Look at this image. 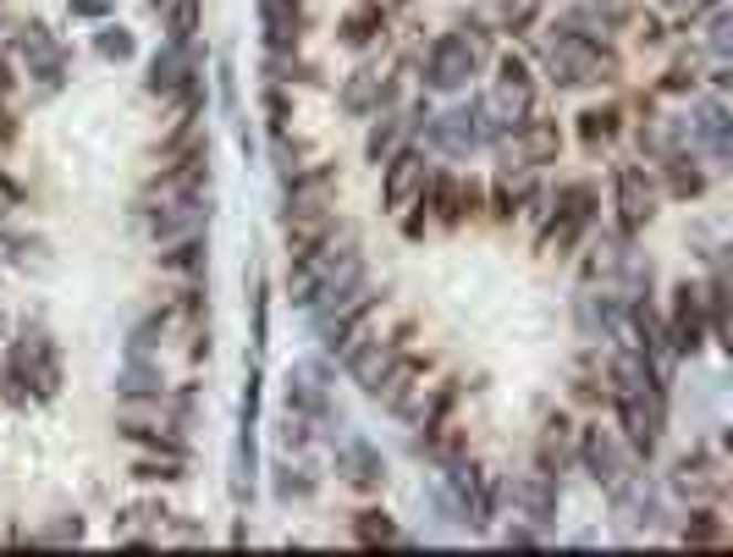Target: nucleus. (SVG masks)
<instances>
[{
  "label": "nucleus",
  "instance_id": "obj_1",
  "mask_svg": "<svg viewBox=\"0 0 733 557\" xmlns=\"http://www.w3.org/2000/svg\"><path fill=\"white\" fill-rule=\"evenodd\" d=\"M546 66H552V83H563V88H590V83H612L618 77V55L601 39L574 33V28H563L552 39Z\"/></svg>",
  "mask_w": 733,
  "mask_h": 557
},
{
  "label": "nucleus",
  "instance_id": "obj_2",
  "mask_svg": "<svg viewBox=\"0 0 733 557\" xmlns=\"http://www.w3.org/2000/svg\"><path fill=\"white\" fill-rule=\"evenodd\" d=\"M11 381L28 387L39 403H50L61 392V354H55V343L44 332H22L11 343Z\"/></svg>",
  "mask_w": 733,
  "mask_h": 557
},
{
  "label": "nucleus",
  "instance_id": "obj_3",
  "mask_svg": "<svg viewBox=\"0 0 733 557\" xmlns=\"http://www.w3.org/2000/svg\"><path fill=\"white\" fill-rule=\"evenodd\" d=\"M485 111H491L496 127H507V122L519 127L535 111V77H530V66L519 55H496V88H491Z\"/></svg>",
  "mask_w": 733,
  "mask_h": 557
},
{
  "label": "nucleus",
  "instance_id": "obj_4",
  "mask_svg": "<svg viewBox=\"0 0 733 557\" xmlns=\"http://www.w3.org/2000/svg\"><path fill=\"white\" fill-rule=\"evenodd\" d=\"M496 133H502V127L491 122L485 99H474V105H463V111H452V116H436V122H430V138H436L441 149H452V155H469V149L491 144Z\"/></svg>",
  "mask_w": 733,
  "mask_h": 557
},
{
  "label": "nucleus",
  "instance_id": "obj_5",
  "mask_svg": "<svg viewBox=\"0 0 733 557\" xmlns=\"http://www.w3.org/2000/svg\"><path fill=\"white\" fill-rule=\"evenodd\" d=\"M474 55H469V44L458 39V28L452 33H441L436 44H430V55H425V83L436 88V94H458V88H469V77H474Z\"/></svg>",
  "mask_w": 733,
  "mask_h": 557
},
{
  "label": "nucleus",
  "instance_id": "obj_6",
  "mask_svg": "<svg viewBox=\"0 0 733 557\" xmlns=\"http://www.w3.org/2000/svg\"><path fill=\"white\" fill-rule=\"evenodd\" d=\"M618 398V425H624V442L635 453H651L657 437H662V398L657 387H640V392H612Z\"/></svg>",
  "mask_w": 733,
  "mask_h": 557
},
{
  "label": "nucleus",
  "instance_id": "obj_7",
  "mask_svg": "<svg viewBox=\"0 0 733 557\" xmlns=\"http://www.w3.org/2000/svg\"><path fill=\"white\" fill-rule=\"evenodd\" d=\"M380 166H386V177H380V199H386V210H408V204H419L425 177H430L425 155H413V149H391Z\"/></svg>",
  "mask_w": 733,
  "mask_h": 557
},
{
  "label": "nucleus",
  "instance_id": "obj_8",
  "mask_svg": "<svg viewBox=\"0 0 733 557\" xmlns=\"http://www.w3.org/2000/svg\"><path fill=\"white\" fill-rule=\"evenodd\" d=\"M612 204H618V227H624V232L651 227V216H657V193H651V182H646L640 166H618V171H612Z\"/></svg>",
  "mask_w": 733,
  "mask_h": 557
},
{
  "label": "nucleus",
  "instance_id": "obj_9",
  "mask_svg": "<svg viewBox=\"0 0 733 557\" xmlns=\"http://www.w3.org/2000/svg\"><path fill=\"white\" fill-rule=\"evenodd\" d=\"M668 348L673 354H701L706 348V304H701V287H690V282H679V293H673Z\"/></svg>",
  "mask_w": 733,
  "mask_h": 557
},
{
  "label": "nucleus",
  "instance_id": "obj_10",
  "mask_svg": "<svg viewBox=\"0 0 733 557\" xmlns=\"http://www.w3.org/2000/svg\"><path fill=\"white\" fill-rule=\"evenodd\" d=\"M579 459H585V470H590L601 486H612V492L629 481V453H624V442H618L612 431H601V425L579 431Z\"/></svg>",
  "mask_w": 733,
  "mask_h": 557
},
{
  "label": "nucleus",
  "instance_id": "obj_11",
  "mask_svg": "<svg viewBox=\"0 0 733 557\" xmlns=\"http://www.w3.org/2000/svg\"><path fill=\"white\" fill-rule=\"evenodd\" d=\"M673 492L690 497V503H712V497H723V492H729L723 464H718L712 453H684V459L673 464Z\"/></svg>",
  "mask_w": 733,
  "mask_h": 557
},
{
  "label": "nucleus",
  "instance_id": "obj_12",
  "mask_svg": "<svg viewBox=\"0 0 733 557\" xmlns=\"http://www.w3.org/2000/svg\"><path fill=\"white\" fill-rule=\"evenodd\" d=\"M193 83H199V66H193L188 44H166V50L149 61V94H155V99H177V94L193 88Z\"/></svg>",
  "mask_w": 733,
  "mask_h": 557
},
{
  "label": "nucleus",
  "instance_id": "obj_13",
  "mask_svg": "<svg viewBox=\"0 0 733 557\" xmlns=\"http://www.w3.org/2000/svg\"><path fill=\"white\" fill-rule=\"evenodd\" d=\"M557 149H563L557 122H546V116H524L519 133H513L507 160H519V166H546V160H557Z\"/></svg>",
  "mask_w": 733,
  "mask_h": 557
},
{
  "label": "nucleus",
  "instance_id": "obj_14",
  "mask_svg": "<svg viewBox=\"0 0 733 557\" xmlns=\"http://www.w3.org/2000/svg\"><path fill=\"white\" fill-rule=\"evenodd\" d=\"M574 459H579V431H574L563 414H546V425H541V437H535V470L563 475Z\"/></svg>",
  "mask_w": 733,
  "mask_h": 557
},
{
  "label": "nucleus",
  "instance_id": "obj_15",
  "mask_svg": "<svg viewBox=\"0 0 733 557\" xmlns=\"http://www.w3.org/2000/svg\"><path fill=\"white\" fill-rule=\"evenodd\" d=\"M205 216H210V204H199V193H188V199H160V210H149V232H155L160 243H171V238L199 232Z\"/></svg>",
  "mask_w": 733,
  "mask_h": 557
},
{
  "label": "nucleus",
  "instance_id": "obj_16",
  "mask_svg": "<svg viewBox=\"0 0 733 557\" xmlns=\"http://www.w3.org/2000/svg\"><path fill=\"white\" fill-rule=\"evenodd\" d=\"M332 243V210H287V260L321 254Z\"/></svg>",
  "mask_w": 733,
  "mask_h": 557
},
{
  "label": "nucleus",
  "instance_id": "obj_17",
  "mask_svg": "<svg viewBox=\"0 0 733 557\" xmlns=\"http://www.w3.org/2000/svg\"><path fill=\"white\" fill-rule=\"evenodd\" d=\"M513 503L524 508V519L552 525V514H557V475H546V470L519 475V481H513Z\"/></svg>",
  "mask_w": 733,
  "mask_h": 557
},
{
  "label": "nucleus",
  "instance_id": "obj_18",
  "mask_svg": "<svg viewBox=\"0 0 733 557\" xmlns=\"http://www.w3.org/2000/svg\"><path fill=\"white\" fill-rule=\"evenodd\" d=\"M17 50H22V61H28V72H33V77L61 83V50H55V39H50L39 22L17 28Z\"/></svg>",
  "mask_w": 733,
  "mask_h": 557
},
{
  "label": "nucleus",
  "instance_id": "obj_19",
  "mask_svg": "<svg viewBox=\"0 0 733 557\" xmlns=\"http://www.w3.org/2000/svg\"><path fill=\"white\" fill-rule=\"evenodd\" d=\"M419 210H436V221H441V227H458V221H463V177H452V171L425 177Z\"/></svg>",
  "mask_w": 733,
  "mask_h": 557
},
{
  "label": "nucleus",
  "instance_id": "obj_20",
  "mask_svg": "<svg viewBox=\"0 0 733 557\" xmlns=\"http://www.w3.org/2000/svg\"><path fill=\"white\" fill-rule=\"evenodd\" d=\"M386 33V11H380V0H359V6H348L343 11V22H337V39L348 44V50H365Z\"/></svg>",
  "mask_w": 733,
  "mask_h": 557
},
{
  "label": "nucleus",
  "instance_id": "obj_21",
  "mask_svg": "<svg viewBox=\"0 0 733 557\" xmlns=\"http://www.w3.org/2000/svg\"><path fill=\"white\" fill-rule=\"evenodd\" d=\"M386 77L375 72V66H359V72H348V83H343V111L348 116H375L380 105H386Z\"/></svg>",
  "mask_w": 733,
  "mask_h": 557
},
{
  "label": "nucleus",
  "instance_id": "obj_22",
  "mask_svg": "<svg viewBox=\"0 0 733 557\" xmlns=\"http://www.w3.org/2000/svg\"><path fill=\"white\" fill-rule=\"evenodd\" d=\"M419 381H425V365L419 359H391V370L380 376V387L369 392L380 409H402L413 392H419Z\"/></svg>",
  "mask_w": 733,
  "mask_h": 557
},
{
  "label": "nucleus",
  "instance_id": "obj_23",
  "mask_svg": "<svg viewBox=\"0 0 733 557\" xmlns=\"http://www.w3.org/2000/svg\"><path fill=\"white\" fill-rule=\"evenodd\" d=\"M260 22H265V44L271 50H293L299 44V0H260Z\"/></svg>",
  "mask_w": 733,
  "mask_h": 557
},
{
  "label": "nucleus",
  "instance_id": "obj_24",
  "mask_svg": "<svg viewBox=\"0 0 733 557\" xmlns=\"http://www.w3.org/2000/svg\"><path fill=\"white\" fill-rule=\"evenodd\" d=\"M391 359H397V343H375V337H369L365 348H354V354H348V370H354V381H359L365 392H375V387H380V376L391 370Z\"/></svg>",
  "mask_w": 733,
  "mask_h": 557
},
{
  "label": "nucleus",
  "instance_id": "obj_25",
  "mask_svg": "<svg viewBox=\"0 0 733 557\" xmlns=\"http://www.w3.org/2000/svg\"><path fill=\"white\" fill-rule=\"evenodd\" d=\"M205 260H210V254H205V238H199V232H188V238H171V243H166L160 271H166V276H188V282H193V276H205Z\"/></svg>",
  "mask_w": 733,
  "mask_h": 557
},
{
  "label": "nucleus",
  "instance_id": "obj_26",
  "mask_svg": "<svg viewBox=\"0 0 733 557\" xmlns=\"http://www.w3.org/2000/svg\"><path fill=\"white\" fill-rule=\"evenodd\" d=\"M166 22V44H188L199 33V17H205V0H149Z\"/></svg>",
  "mask_w": 733,
  "mask_h": 557
},
{
  "label": "nucleus",
  "instance_id": "obj_27",
  "mask_svg": "<svg viewBox=\"0 0 733 557\" xmlns=\"http://www.w3.org/2000/svg\"><path fill=\"white\" fill-rule=\"evenodd\" d=\"M343 475H348V486L375 492V486L386 481V464H380V453H375V448H365V442H348V448H343Z\"/></svg>",
  "mask_w": 733,
  "mask_h": 557
},
{
  "label": "nucleus",
  "instance_id": "obj_28",
  "mask_svg": "<svg viewBox=\"0 0 733 557\" xmlns=\"http://www.w3.org/2000/svg\"><path fill=\"white\" fill-rule=\"evenodd\" d=\"M287 409H299V414H326L332 409L321 381H315V370H293L287 376Z\"/></svg>",
  "mask_w": 733,
  "mask_h": 557
},
{
  "label": "nucleus",
  "instance_id": "obj_29",
  "mask_svg": "<svg viewBox=\"0 0 733 557\" xmlns=\"http://www.w3.org/2000/svg\"><path fill=\"white\" fill-rule=\"evenodd\" d=\"M701 188H706V171L690 155H668V193L673 199H695Z\"/></svg>",
  "mask_w": 733,
  "mask_h": 557
},
{
  "label": "nucleus",
  "instance_id": "obj_30",
  "mask_svg": "<svg viewBox=\"0 0 733 557\" xmlns=\"http://www.w3.org/2000/svg\"><path fill=\"white\" fill-rule=\"evenodd\" d=\"M354 536H359L365 547H386V542H402L386 508H365V514H354Z\"/></svg>",
  "mask_w": 733,
  "mask_h": 557
},
{
  "label": "nucleus",
  "instance_id": "obj_31",
  "mask_svg": "<svg viewBox=\"0 0 733 557\" xmlns=\"http://www.w3.org/2000/svg\"><path fill=\"white\" fill-rule=\"evenodd\" d=\"M618 105H590V111H579V138L585 144H607L612 133H618Z\"/></svg>",
  "mask_w": 733,
  "mask_h": 557
},
{
  "label": "nucleus",
  "instance_id": "obj_32",
  "mask_svg": "<svg viewBox=\"0 0 733 557\" xmlns=\"http://www.w3.org/2000/svg\"><path fill=\"white\" fill-rule=\"evenodd\" d=\"M557 216L590 227V216H596V188H590V182H568V188L557 193Z\"/></svg>",
  "mask_w": 733,
  "mask_h": 557
},
{
  "label": "nucleus",
  "instance_id": "obj_33",
  "mask_svg": "<svg viewBox=\"0 0 733 557\" xmlns=\"http://www.w3.org/2000/svg\"><path fill=\"white\" fill-rule=\"evenodd\" d=\"M94 50H100L105 61H127V55H133L138 44H133V33H127L122 22H105V28L94 33Z\"/></svg>",
  "mask_w": 733,
  "mask_h": 557
},
{
  "label": "nucleus",
  "instance_id": "obj_34",
  "mask_svg": "<svg viewBox=\"0 0 733 557\" xmlns=\"http://www.w3.org/2000/svg\"><path fill=\"white\" fill-rule=\"evenodd\" d=\"M397 138H402V122H397V116H380V122L369 127L365 155H369V160H375V166H380V160H386V155L397 149Z\"/></svg>",
  "mask_w": 733,
  "mask_h": 557
},
{
  "label": "nucleus",
  "instance_id": "obj_35",
  "mask_svg": "<svg viewBox=\"0 0 733 557\" xmlns=\"http://www.w3.org/2000/svg\"><path fill=\"white\" fill-rule=\"evenodd\" d=\"M166 508L160 503H133L127 514H122V530H155V542H160V530H166Z\"/></svg>",
  "mask_w": 733,
  "mask_h": 557
},
{
  "label": "nucleus",
  "instance_id": "obj_36",
  "mask_svg": "<svg viewBox=\"0 0 733 557\" xmlns=\"http://www.w3.org/2000/svg\"><path fill=\"white\" fill-rule=\"evenodd\" d=\"M684 542L690 547H723V525H718V514H690V525H684Z\"/></svg>",
  "mask_w": 733,
  "mask_h": 557
},
{
  "label": "nucleus",
  "instance_id": "obj_37",
  "mask_svg": "<svg viewBox=\"0 0 733 557\" xmlns=\"http://www.w3.org/2000/svg\"><path fill=\"white\" fill-rule=\"evenodd\" d=\"M310 492H315V475H310V470H293V464H282V470H276V497H282V503L310 497Z\"/></svg>",
  "mask_w": 733,
  "mask_h": 557
},
{
  "label": "nucleus",
  "instance_id": "obj_38",
  "mask_svg": "<svg viewBox=\"0 0 733 557\" xmlns=\"http://www.w3.org/2000/svg\"><path fill=\"white\" fill-rule=\"evenodd\" d=\"M535 11H541V0H496V17H502L507 33H524L535 22Z\"/></svg>",
  "mask_w": 733,
  "mask_h": 557
},
{
  "label": "nucleus",
  "instance_id": "obj_39",
  "mask_svg": "<svg viewBox=\"0 0 733 557\" xmlns=\"http://www.w3.org/2000/svg\"><path fill=\"white\" fill-rule=\"evenodd\" d=\"M133 475H138V481H182V459H166V453H160V459H138Z\"/></svg>",
  "mask_w": 733,
  "mask_h": 557
},
{
  "label": "nucleus",
  "instance_id": "obj_40",
  "mask_svg": "<svg viewBox=\"0 0 733 557\" xmlns=\"http://www.w3.org/2000/svg\"><path fill=\"white\" fill-rule=\"evenodd\" d=\"M458 39L469 44V55H474V61H491V33H485L480 22H463V28H458Z\"/></svg>",
  "mask_w": 733,
  "mask_h": 557
},
{
  "label": "nucleus",
  "instance_id": "obj_41",
  "mask_svg": "<svg viewBox=\"0 0 733 557\" xmlns=\"http://www.w3.org/2000/svg\"><path fill=\"white\" fill-rule=\"evenodd\" d=\"M39 542H83V519H77V514H72V519H55V525L39 530Z\"/></svg>",
  "mask_w": 733,
  "mask_h": 557
},
{
  "label": "nucleus",
  "instance_id": "obj_42",
  "mask_svg": "<svg viewBox=\"0 0 733 557\" xmlns=\"http://www.w3.org/2000/svg\"><path fill=\"white\" fill-rule=\"evenodd\" d=\"M640 149H651V155H673V133H668V127H640Z\"/></svg>",
  "mask_w": 733,
  "mask_h": 557
},
{
  "label": "nucleus",
  "instance_id": "obj_43",
  "mask_svg": "<svg viewBox=\"0 0 733 557\" xmlns=\"http://www.w3.org/2000/svg\"><path fill=\"white\" fill-rule=\"evenodd\" d=\"M265 116H271V127H287V116H293V111H287V94H282V88H271V94H265Z\"/></svg>",
  "mask_w": 733,
  "mask_h": 557
},
{
  "label": "nucleus",
  "instance_id": "obj_44",
  "mask_svg": "<svg viewBox=\"0 0 733 557\" xmlns=\"http://www.w3.org/2000/svg\"><path fill=\"white\" fill-rule=\"evenodd\" d=\"M729 33H733V22L729 17H718V22H712V50H718V55L729 50Z\"/></svg>",
  "mask_w": 733,
  "mask_h": 557
},
{
  "label": "nucleus",
  "instance_id": "obj_45",
  "mask_svg": "<svg viewBox=\"0 0 733 557\" xmlns=\"http://www.w3.org/2000/svg\"><path fill=\"white\" fill-rule=\"evenodd\" d=\"M640 44H662V22L657 17H640Z\"/></svg>",
  "mask_w": 733,
  "mask_h": 557
},
{
  "label": "nucleus",
  "instance_id": "obj_46",
  "mask_svg": "<svg viewBox=\"0 0 733 557\" xmlns=\"http://www.w3.org/2000/svg\"><path fill=\"white\" fill-rule=\"evenodd\" d=\"M6 210H17V182L0 171V216H6Z\"/></svg>",
  "mask_w": 733,
  "mask_h": 557
},
{
  "label": "nucleus",
  "instance_id": "obj_47",
  "mask_svg": "<svg viewBox=\"0 0 733 557\" xmlns=\"http://www.w3.org/2000/svg\"><path fill=\"white\" fill-rule=\"evenodd\" d=\"M662 6H668V11H706L712 0H662Z\"/></svg>",
  "mask_w": 733,
  "mask_h": 557
},
{
  "label": "nucleus",
  "instance_id": "obj_48",
  "mask_svg": "<svg viewBox=\"0 0 733 557\" xmlns=\"http://www.w3.org/2000/svg\"><path fill=\"white\" fill-rule=\"evenodd\" d=\"M171 530H177V542H205V530H199V525H171Z\"/></svg>",
  "mask_w": 733,
  "mask_h": 557
},
{
  "label": "nucleus",
  "instance_id": "obj_49",
  "mask_svg": "<svg viewBox=\"0 0 733 557\" xmlns=\"http://www.w3.org/2000/svg\"><path fill=\"white\" fill-rule=\"evenodd\" d=\"M6 88H11V72H6V61H0V94H6Z\"/></svg>",
  "mask_w": 733,
  "mask_h": 557
},
{
  "label": "nucleus",
  "instance_id": "obj_50",
  "mask_svg": "<svg viewBox=\"0 0 733 557\" xmlns=\"http://www.w3.org/2000/svg\"><path fill=\"white\" fill-rule=\"evenodd\" d=\"M0 326H6V315H0Z\"/></svg>",
  "mask_w": 733,
  "mask_h": 557
}]
</instances>
